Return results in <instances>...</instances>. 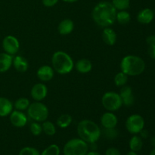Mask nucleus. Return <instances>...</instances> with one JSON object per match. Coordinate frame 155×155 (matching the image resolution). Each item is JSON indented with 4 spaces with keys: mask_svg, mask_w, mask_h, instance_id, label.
<instances>
[{
    "mask_svg": "<svg viewBox=\"0 0 155 155\" xmlns=\"http://www.w3.org/2000/svg\"><path fill=\"white\" fill-rule=\"evenodd\" d=\"M117 9L109 2H101L94 7L92 17L95 24L101 27H108L116 21Z\"/></svg>",
    "mask_w": 155,
    "mask_h": 155,
    "instance_id": "nucleus-1",
    "label": "nucleus"
},
{
    "mask_svg": "<svg viewBox=\"0 0 155 155\" xmlns=\"http://www.w3.org/2000/svg\"><path fill=\"white\" fill-rule=\"evenodd\" d=\"M79 137L88 144L95 143L100 139L101 130L97 124L91 120H83L77 126Z\"/></svg>",
    "mask_w": 155,
    "mask_h": 155,
    "instance_id": "nucleus-2",
    "label": "nucleus"
},
{
    "mask_svg": "<svg viewBox=\"0 0 155 155\" xmlns=\"http://www.w3.org/2000/svg\"><path fill=\"white\" fill-rule=\"evenodd\" d=\"M145 61L139 56L129 54L121 60L120 70L127 76H139L145 71Z\"/></svg>",
    "mask_w": 155,
    "mask_h": 155,
    "instance_id": "nucleus-3",
    "label": "nucleus"
},
{
    "mask_svg": "<svg viewBox=\"0 0 155 155\" xmlns=\"http://www.w3.org/2000/svg\"><path fill=\"white\" fill-rule=\"evenodd\" d=\"M51 64L54 71L59 74H68L73 71L74 63L72 58L63 51H58L53 54Z\"/></svg>",
    "mask_w": 155,
    "mask_h": 155,
    "instance_id": "nucleus-4",
    "label": "nucleus"
},
{
    "mask_svg": "<svg viewBox=\"0 0 155 155\" xmlns=\"http://www.w3.org/2000/svg\"><path fill=\"white\" fill-rule=\"evenodd\" d=\"M89 144L80 138L68 141L63 148L64 155H86L89 151Z\"/></svg>",
    "mask_w": 155,
    "mask_h": 155,
    "instance_id": "nucleus-5",
    "label": "nucleus"
},
{
    "mask_svg": "<svg viewBox=\"0 0 155 155\" xmlns=\"http://www.w3.org/2000/svg\"><path fill=\"white\" fill-rule=\"evenodd\" d=\"M27 114L36 122H44L48 117V109L47 106L40 101H35L29 105Z\"/></svg>",
    "mask_w": 155,
    "mask_h": 155,
    "instance_id": "nucleus-6",
    "label": "nucleus"
},
{
    "mask_svg": "<svg viewBox=\"0 0 155 155\" xmlns=\"http://www.w3.org/2000/svg\"><path fill=\"white\" fill-rule=\"evenodd\" d=\"M101 104L106 110L110 112L119 110L123 105L120 96L115 92H105L101 98Z\"/></svg>",
    "mask_w": 155,
    "mask_h": 155,
    "instance_id": "nucleus-7",
    "label": "nucleus"
},
{
    "mask_svg": "<svg viewBox=\"0 0 155 155\" xmlns=\"http://www.w3.org/2000/svg\"><path fill=\"white\" fill-rule=\"evenodd\" d=\"M145 127V120L141 115L135 114L129 117L126 121V128L127 131L133 135L140 133Z\"/></svg>",
    "mask_w": 155,
    "mask_h": 155,
    "instance_id": "nucleus-8",
    "label": "nucleus"
},
{
    "mask_svg": "<svg viewBox=\"0 0 155 155\" xmlns=\"http://www.w3.org/2000/svg\"><path fill=\"white\" fill-rule=\"evenodd\" d=\"M2 48L5 52L11 55H14L19 51L20 42L15 36L8 35L3 39Z\"/></svg>",
    "mask_w": 155,
    "mask_h": 155,
    "instance_id": "nucleus-9",
    "label": "nucleus"
},
{
    "mask_svg": "<svg viewBox=\"0 0 155 155\" xmlns=\"http://www.w3.org/2000/svg\"><path fill=\"white\" fill-rule=\"evenodd\" d=\"M48 94V88L44 83H36L32 87L30 95L36 101H41L45 98Z\"/></svg>",
    "mask_w": 155,
    "mask_h": 155,
    "instance_id": "nucleus-10",
    "label": "nucleus"
},
{
    "mask_svg": "<svg viewBox=\"0 0 155 155\" xmlns=\"http://www.w3.org/2000/svg\"><path fill=\"white\" fill-rule=\"evenodd\" d=\"M10 122L15 127H24L27 124V117L21 110H12L10 114Z\"/></svg>",
    "mask_w": 155,
    "mask_h": 155,
    "instance_id": "nucleus-11",
    "label": "nucleus"
},
{
    "mask_svg": "<svg viewBox=\"0 0 155 155\" xmlns=\"http://www.w3.org/2000/svg\"><path fill=\"white\" fill-rule=\"evenodd\" d=\"M119 95L120 96L124 105L127 106V107H130V106H132L134 104L135 98L134 95H133L132 88L130 86H127V85L122 86Z\"/></svg>",
    "mask_w": 155,
    "mask_h": 155,
    "instance_id": "nucleus-12",
    "label": "nucleus"
},
{
    "mask_svg": "<svg viewBox=\"0 0 155 155\" xmlns=\"http://www.w3.org/2000/svg\"><path fill=\"white\" fill-rule=\"evenodd\" d=\"M118 120L116 115L113 112H105L101 117V124L104 128H115L117 125Z\"/></svg>",
    "mask_w": 155,
    "mask_h": 155,
    "instance_id": "nucleus-13",
    "label": "nucleus"
},
{
    "mask_svg": "<svg viewBox=\"0 0 155 155\" xmlns=\"http://www.w3.org/2000/svg\"><path fill=\"white\" fill-rule=\"evenodd\" d=\"M54 71L52 67L48 66V65H43L38 69L36 75L41 81L48 82L52 80L54 74Z\"/></svg>",
    "mask_w": 155,
    "mask_h": 155,
    "instance_id": "nucleus-14",
    "label": "nucleus"
},
{
    "mask_svg": "<svg viewBox=\"0 0 155 155\" xmlns=\"http://www.w3.org/2000/svg\"><path fill=\"white\" fill-rule=\"evenodd\" d=\"M154 13L152 9L144 8L141 10L137 15V21L142 24H148L153 21Z\"/></svg>",
    "mask_w": 155,
    "mask_h": 155,
    "instance_id": "nucleus-15",
    "label": "nucleus"
},
{
    "mask_svg": "<svg viewBox=\"0 0 155 155\" xmlns=\"http://www.w3.org/2000/svg\"><path fill=\"white\" fill-rule=\"evenodd\" d=\"M12 65L15 68V70L20 73L26 72L29 68L28 61L21 55H17L13 58Z\"/></svg>",
    "mask_w": 155,
    "mask_h": 155,
    "instance_id": "nucleus-16",
    "label": "nucleus"
},
{
    "mask_svg": "<svg viewBox=\"0 0 155 155\" xmlns=\"http://www.w3.org/2000/svg\"><path fill=\"white\" fill-rule=\"evenodd\" d=\"M103 41L108 45H114L117 42V33L110 27H104L101 34Z\"/></svg>",
    "mask_w": 155,
    "mask_h": 155,
    "instance_id": "nucleus-17",
    "label": "nucleus"
},
{
    "mask_svg": "<svg viewBox=\"0 0 155 155\" xmlns=\"http://www.w3.org/2000/svg\"><path fill=\"white\" fill-rule=\"evenodd\" d=\"M13 104L8 98L0 97V117H7L13 110Z\"/></svg>",
    "mask_w": 155,
    "mask_h": 155,
    "instance_id": "nucleus-18",
    "label": "nucleus"
},
{
    "mask_svg": "<svg viewBox=\"0 0 155 155\" xmlns=\"http://www.w3.org/2000/svg\"><path fill=\"white\" fill-rule=\"evenodd\" d=\"M74 29V24L71 19H64L61 21L58 27V33L62 36H66L73 32Z\"/></svg>",
    "mask_w": 155,
    "mask_h": 155,
    "instance_id": "nucleus-19",
    "label": "nucleus"
},
{
    "mask_svg": "<svg viewBox=\"0 0 155 155\" xmlns=\"http://www.w3.org/2000/svg\"><path fill=\"white\" fill-rule=\"evenodd\" d=\"M13 57L7 53H0V73L8 71L12 65Z\"/></svg>",
    "mask_w": 155,
    "mask_h": 155,
    "instance_id": "nucleus-20",
    "label": "nucleus"
},
{
    "mask_svg": "<svg viewBox=\"0 0 155 155\" xmlns=\"http://www.w3.org/2000/svg\"><path fill=\"white\" fill-rule=\"evenodd\" d=\"M76 70L80 74H87L92 69V64L89 60L86 58H81L77 61L74 64Z\"/></svg>",
    "mask_w": 155,
    "mask_h": 155,
    "instance_id": "nucleus-21",
    "label": "nucleus"
},
{
    "mask_svg": "<svg viewBox=\"0 0 155 155\" xmlns=\"http://www.w3.org/2000/svg\"><path fill=\"white\" fill-rule=\"evenodd\" d=\"M129 145H130V148L131 151H135V152L139 151L142 148V146H143L142 139L140 136H138L136 135H135V136H133L130 139Z\"/></svg>",
    "mask_w": 155,
    "mask_h": 155,
    "instance_id": "nucleus-22",
    "label": "nucleus"
},
{
    "mask_svg": "<svg viewBox=\"0 0 155 155\" xmlns=\"http://www.w3.org/2000/svg\"><path fill=\"white\" fill-rule=\"evenodd\" d=\"M72 121L73 118L71 115L68 114H63L58 118L56 124H57L58 127H59L60 128L65 129L68 128L71 125Z\"/></svg>",
    "mask_w": 155,
    "mask_h": 155,
    "instance_id": "nucleus-23",
    "label": "nucleus"
},
{
    "mask_svg": "<svg viewBox=\"0 0 155 155\" xmlns=\"http://www.w3.org/2000/svg\"><path fill=\"white\" fill-rule=\"evenodd\" d=\"M130 20H131V16L130 14L126 10L119 11L117 12L116 15V21L119 23L120 24H127L130 23Z\"/></svg>",
    "mask_w": 155,
    "mask_h": 155,
    "instance_id": "nucleus-24",
    "label": "nucleus"
},
{
    "mask_svg": "<svg viewBox=\"0 0 155 155\" xmlns=\"http://www.w3.org/2000/svg\"><path fill=\"white\" fill-rule=\"evenodd\" d=\"M42 132L47 136H52L56 133V127L54 124L51 121L47 120L44 121L43 124H42Z\"/></svg>",
    "mask_w": 155,
    "mask_h": 155,
    "instance_id": "nucleus-25",
    "label": "nucleus"
},
{
    "mask_svg": "<svg viewBox=\"0 0 155 155\" xmlns=\"http://www.w3.org/2000/svg\"><path fill=\"white\" fill-rule=\"evenodd\" d=\"M30 104V101H29L28 98H20L15 101V104H14V106H15V107L16 110L23 111V110H27V108H28V107Z\"/></svg>",
    "mask_w": 155,
    "mask_h": 155,
    "instance_id": "nucleus-26",
    "label": "nucleus"
},
{
    "mask_svg": "<svg viewBox=\"0 0 155 155\" xmlns=\"http://www.w3.org/2000/svg\"><path fill=\"white\" fill-rule=\"evenodd\" d=\"M127 81H128V76L124 74V72H122V71L117 73L115 75L114 79V82L115 85L118 87H122V86H125L127 84Z\"/></svg>",
    "mask_w": 155,
    "mask_h": 155,
    "instance_id": "nucleus-27",
    "label": "nucleus"
},
{
    "mask_svg": "<svg viewBox=\"0 0 155 155\" xmlns=\"http://www.w3.org/2000/svg\"><path fill=\"white\" fill-rule=\"evenodd\" d=\"M112 4L117 10H127L130 8V0H112Z\"/></svg>",
    "mask_w": 155,
    "mask_h": 155,
    "instance_id": "nucleus-28",
    "label": "nucleus"
},
{
    "mask_svg": "<svg viewBox=\"0 0 155 155\" xmlns=\"http://www.w3.org/2000/svg\"><path fill=\"white\" fill-rule=\"evenodd\" d=\"M61 150L58 145H55V144H52L50 145L49 146L47 147L46 148L42 151L41 153V155H60Z\"/></svg>",
    "mask_w": 155,
    "mask_h": 155,
    "instance_id": "nucleus-29",
    "label": "nucleus"
},
{
    "mask_svg": "<svg viewBox=\"0 0 155 155\" xmlns=\"http://www.w3.org/2000/svg\"><path fill=\"white\" fill-rule=\"evenodd\" d=\"M30 130L32 134L35 136H39L42 133V125L39 122H36V121L30 124Z\"/></svg>",
    "mask_w": 155,
    "mask_h": 155,
    "instance_id": "nucleus-30",
    "label": "nucleus"
},
{
    "mask_svg": "<svg viewBox=\"0 0 155 155\" xmlns=\"http://www.w3.org/2000/svg\"><path fill=\"white\" fill-rule=\"evenodd\" d=\"M18 155H41L36 148L33 147H24L20 151Z\"/></svg>",
    "mask_w": 155,
    "mask_h": 155,
    "instance_id": "nucleus-31",
    "label": "nucleus"
},
{
    "mask_svg": "<svg viewBox=\"0 0 155 155\" xmlns=\"http://www.w3.org/2000/svg\"><path fill=\"white\" fill-rule=\"evenodd\" d=\"M103 135L105 138L108 139H114L117 137L118 133L115 128H110V129H105L104 128L103 130Z\"/></svg>",
    "mask_w": 155,
    "mask_h": 155,
    "instance_id": "nucleus-32",
    "label": "nucleus"
},
{
    "mask_svg": "<svg viewBox=\"0 0 155 155\" xmlns=\"http://www.w3.org/2000/svg\"><path fill=\"white\" fill-rule=\"evenodd\" d=\"M105 155H121V154L117 148L112 147L106 150Z\"/></svg>",
    "mask_w": 155,
    "mask_h": 155,
    "instance_id": "nucleus-33",
    "label": "nucleus"
},
{
    "mask_svg": "<svg viewBox=\"0 0 155 155\" xmlns=\"http://www.w3.org/2000/svg\"><path fill=\"white\" fill-rule=\"evenodd\" d=\"M58 0H42V4L45 7H53L58 3Z\"/></svg>",
    "mask_w": 155,
    "mask_h": 155,
    "instance_id": "nucleus-34",
    "label": "nucleus"
},
{
    "mask_svg": "<svg viewBox=\"0 0 155 155\" xmlns=\"http://www.w3.org/2000/svg\"><path fill=\"white\" fill-rule=\"evenodd\" d=\"M148 53L150 58H151L152 59H155V44L148 45Z\"/></svg>",
    "mask_w": 155,
    "mask_h": 155,
    "instance_id": "nucleus-35",
    "label": "nucleus"
},
{
    "mask_svg": "<svg viewBox=\"0 0 155 155\" xmlns=\"http://www.w3.org/2000/svg\"><path fill=\"white\" fill-rule=\"evenodd\" d=\"M146 42L148 45H152V44H155V36L154 35H151L148 36L146 38Z\"/></svg>",
    "mask_w": 155,
    "mask_h": 155,
    "instance_id": "nucleus-36",
    "label": "nucleus"
},
{
    "mask_svg": "<svg viewBox=\"0 0 155 155\" xmlns=\"http://www.w3.org/2000/svg\"><path fill=\"white\" fill-rule=\"evenodd\" d=\"M139 133L141 134V138H143V139H146V138H148V132L147 131V130H145L143 129V130H142Z\"/></svg>",
    "mask_w": 155,
    "mask_h": 155,
    "instance_id": "nucleus-37",
    "label": "nucleus"
},
{
    "mask_svg": "<svg viewBox=\"0 0 155 155\" xmlns=\"http://www.w3.org/2000/svg\"><path fill=\"white\" fill-rule=\"evenodd\" d=\"M86 155H101V154H100V153H98V151H88Z\"/></svg>",
    "mask_w": 155,
    "mask_h": 155,
    "instance_id": "nucleus-38",
    "label": "nucleus"
},
{
    "mask_svg": "<svg viewBox=\"0 0 155 155\" xmlns=\"http://www.w3.org/2000/svg\"><path fill=\"white\" fill-rule=\"evenodd\" d=\"M151 144L153 147L155 148V137H152L151 139Z\"/></svg>",
    "mask_w": 155,
    "mask_h": 155,
    "instance_id": "nucleus-39",
    "label": "nucleus"
},
{
    "mask_svg": "<svg viewBox=\"0 0 155 155\" xmlns=\"http://www.w3.org/2000/svg\"><path fill=\"white\" fill-rule=\"evenodd\" d=\"M62 1L65 2H68V3H73V2H76L78 0H62Z\"/></svg>",
    "mask_w": 155,
    "mask_h": 155,
    "instance_id": "nucleus-40",
    "label": "nucleus"
},
{
    "mask_svg": "<svg viewBox=\"0 0 155 155\" xmlns=\"http://www.w3.org/2000/svg\"><path fill=\"white\" fill-rule=\"evenodd\" d=\"M127 155H138V154H137V153L135 152V151H129L128 153H127Z\"/></svg>",
    "mask_w": 155,
    "mask_h": 155,
    "instance_id": "nucleus-41",
    "label": "nucleus"
},
{
    "mask_svg": "<svg viewBox=\"0 0 155 155\" xmlns=\"http://www.w3.org/2000/svg\"><path fill=\"white\" fill-rule=\"evenodd\" d=\"M150 155H155V148L152 150V151H151V153H150Z\"/></svg>",
    "mask_w": 155,
    "mask_h": 155,
    "instance_id": "nucleus-42",
    "label": "nucleus"
}]
</instances>
